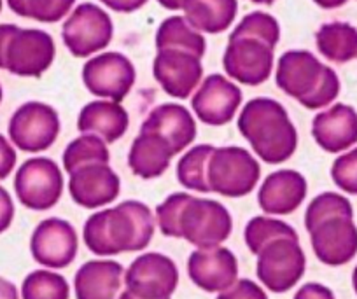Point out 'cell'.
Returning <instances> with one entry per match:
<instances>
[{
    "label": "cell",
    "instance_id": "cell-33",
    "mask_svg": "<svg viewBox=\"0 0 357 299\" xmlns=\"http://www.w3.org/2000/svg\"><path fill=\"white\" fill-rule=\"evenodd\" d=\"M23 299H68L70 287L61 275L50 270L32 271L23 280Z\"/></svg>",
    "mask_w": 357,
    "mask_h": 299
},
{
    "label": "cell",
    "instance_id": "cell-3",
    "mask_svg": "<svg viewBox=\"0 0 357 299\" xmlns=\"http://www.w3.org/2000/svg\"><path fill=\"white\" fill-rule=\"evenodd\" d=\"M275 82L286 95L310 111L333 104L340 95V79L310 51H287L279 58Z\"/></svg>",
    "mask_w": 357,
    "mask_h": 299
},
{
    "label": "cell",
    "instance_id": "cell-10",
    "mask_svg": "<svg viewBox=\"0 0 357 299\" xmlns=\"http://www.w3.org/2000/svg\"><path fill=\"white\" fill-rule=\"evenodd\" d=\"M114 26L107 13L95 4L77 6L61 29V37L74 56L86 58L102 51L112 40Z\"/></svg>",
    "mask_w": 357,
    "mask_h": 299
},
{
    "label": "cell",
    "instance_id": "cell-18",
    "mask_svg": "<svg viewBox=\"0 0 357 299\" xmlns=\"http://www.w3.org/2000/svg\"><path fill=\"white\" fill-rule=\"evenodd\" d=\"M188 273L195 285L207 292H225L238 277V261L226 247L198 249L188 259Z\"/></svg>",
    "mask_w": 357,
    "mask_h": 299
},
{
    "label": "cell",
    "instance_id": "cell-27",
    "mask_svg": "<svg viewBox=\"0 0 357 299\" xmlns=\"http://www.w3.org/2000/svg\"><path fill=\"white\" fill-rule=\"evenodd\" d=\"M319 53L335 63H347L357 58V29L343 22L326 23L315 33Z\"/></svg>",
    "mask_w": 357,
    "mask_h": 299
},
{
    "label": "cell",
    "instance_id": "cell-46",
    "mask_svg": "<svg viewBox=\"0 0 357 299\" xmlns=\"http://www.w3.org/2000/svg\"><path fill=\"white\" fill-rule=\"evenodd\" d=\"M118 299H139V298H135V296H133L130 291H123L121 294H119Z\"/></svg>",
    "mask_w": 357,
    "mask_h": 299
},
{
    "label": "cell",
    "instance_id": "cell-22",
    "mask_svg": "<svg viewBox=\"0 0 357 299\" xmlns=\"http://www.w3.org/2000/svg\"><path fill=\"white\" fill-rule=\"evenodd\" d=\"M140 132L156 133L174 147L175 154H178L197 139V123L184 105L163 104L149 112Z\"/></svg>",
    "mask_w": 357,
    "mask_h": 299
},
{
    "label": "cell",
    "instance_id": "cell-19",
    "mask_svg": "<svg viewBox=\"0 0 357 299\" xmlns=\"http://www.w3.org/2000/svg\"><path fill=\"white\" fill-rule=\"evenodd\" d=\"M310 242L321 263L343 266L357 254V226L350 217H331L312 229Z\"/></svg>",
    "mask_w": 357,
    "mask_h": 299
},
{
    "label": "cell",
    "instance_id": "cell-48",
    "mask_svg": "<svg viewBox=\"0 0 357 299\" xmlns=\"http://www.w3.org/2000/svg\"><path fill=\"white\" fill-rule=\"evenodd\" d=\"M352 285H354V291L357 294V266L354 268V273H352Z\"/></svg>",
    "mask_w": 357,
    "mask_h": 299
},
{
    "label": "cell",
    "instance_id": "cell-41",
    "mask_svg": "<svg viewBox=\"0 0 357 299\" xmlns=\"http://www.w3.org/2000/svg\"><path fill=\"white\" fill-rule=\"evenodd\" d=\"M294 299H335V294L329 287L322 284H315V282H310V284H305L300 291L294 294Z\"/></svg>",
    "mask_w": 357,
    "mask_h": 299
},
{
    "label": "cell",
    "instance_id": "cell-23",
    "mask_svg": "<svg viewBox=\"0 0 357 299\" xmlns=\"http://www.w3.org/2000/svg\"><path fill=\"white\" fill-rule=\"evenodd\" d=\"M125 270L118 261H88L74 278L77 299H118Z\"/></svg>",
    "mask_w": 357,
    "mask_h": 299
},
{
    "label": "cell",
    "instance_id": "cell-50",
    "mask_svg": "<svg viewBox=\"0 0 357 299\" xmlns=\"http://www.w3.org/2000/svg\"><path fill=\"white\" fill-rule=\"evenodd\" d=\"M0 11H2V0H0Z\"/></svg>",
    "mask_w": 357,
    "mask_h": 299
},
{
    "label": "cell",
    "instance_id": "cell-32",
    "mask_svg": "<svg viewBox=\"0 0 357 299\" xmlns=\"http://www.w3.org/2000/svg\"><path fill=\"white\" fill-rule=\"evenodd\" d=\"M331 217L354 219V208L349 198L338 194V192L328 191L315 196L307 207V212H305V228L310 233L321 222L328 221Z\"/></svg>",
    "mask_w": 357,
    "mask_h": 299
},
{
    "label": "cell",
    "instance_id": "cell-17",
    "mask_svg": "<svg viewBox=\"0 0 357 299\" xmlns=\"http://www.w3.org/2000/svg\"><path fill=\"white\" fill-rule=\"evenodd\" d=\"M121 191V181L109 163H93L70 174L68 192L84 208H100L112 204Z\"/></svg>",
    "mask_w": 357,
    "mask_h": 299
},
{
    "label": "cell",
    "instance_id": "cell-34",
    "mask_svg": "<svg viewBox=\"0 0 357 299\" xmlns=\"http://www.w3.org/2000/svg\"><path fill=\"white\" fill-rule=\"evenodd\" d=\"M75 0H8L13 13L40 23H56L67 16Z\"/></svg>",
    "mask_w": 357,
    "mask_h": 299
},
{
    "label": "cell",
    "instance_id": "cell-14",
    "mask_svg": "<svg viewBox=\"0 0 357 299\" xmlns=\"http://www.w3.org/2000/svg\"><path fill=\"white\" fill-rule=\"evenodd\" d=\"M77 233L70 222L50 217L33 229L30 250L39 264L53 270L67 268L77 256Z\"/></svg>",
    "mask_w": 357,
    "mask_h": 299
},
{
    "label": "cell",
    "instance_id": "cell-39",
    "mask_svg": "<svg viewBox=\"0 0 357 299\" xmlns=\"http://www.w3.org/2000/svg\"><path fill=\"white\" fill-rule=\"evenodd\" d=\"M16 160H18V154H16L15 147L4 135H0V181H4L11 175L13 168L16 167Z\"/></svg>",
    "mask_w": 357,
    "mask_h": 299
},
{
    "label": "cell",
    "instance_id": "cell-44",
    "mask_svg": "<svg viewBox=\"0 0 357 299\" xmlns=\"http://www.w3.org/2000/svg\"><path fill=\"white\" fill-rule=\"evenodd\" d=\"M314 2L322 9H336L347 4V0H314Z\"/></svg>",
    "mask_w": 357,
    "mask_h": 299
},
{
    "label": "cell",
    "instance_id": "cell-42",
    "mask_svg": "<svg viewBox=\"0 0 357 299\" xmlns=\"http://www.w3.org/2000/svg\"><path fill=\"white\" fill-rule=\"evenodd\" d=\"M100 2L116 13H133L146 6L147 0H100Z\"/></svg>",
    "mask_w": 357,
    "mask_h": 299
},
{
    "label": "cell",
    "instance_id": "cell-5",
    "mask_svg": "<svg viewBox=\"0 0 357 299\" xmlns=\"http://www.w3.org/2000/svg\"><path fill=\"white\" fill-rule=\"evenodd\" d=\"M273 49L261 37L233 30L222 56L226 74L240 84H263L273 70Z\"/></svg>",
    "mask_w": 357,
    "mask_h": 299
},
{
    "label": "cell",
    "instance_id": "cell-28",
    "mask_svg": "<svg viewBox=\"0 0 357 299\" xmlns=\"http://www.w3.org/2000/svg\"><path fill=\"white\" fill-rule=\"evenodd\" d=\"M156 47L158 51L161 49H178L186 51V53L195 54L200 58L207 51V43H205L204 36L198 33L186 18L183 16H170L165 20L160 25L156 32Z\"/></svg>",
    "mask_w": 357,
    "mask_h": 299
},
{
    "label": "cell",
    "instance_id": "cell-26",
    "mask_svg": "<svg viewBox=\"0 0 357 299\" xmlns=\"http://www.w3.org/2000/svg\"><path fill=\"white\" fill-rule=\"evenodd\" d=\"M184 18L195 30L221 33L235 22L236 0H184Z\"/></svg>",
    "mask_w": 357,
    "mask_h": 299
},
{
    "label": "cell",
    "instance_id": "cell-47",
    "mask_svg": "<svg viewBox=\"0 0 357 299\" xmlns=\"http://www.w3.org/2000/svg\"><path fill=\"white\" fill-rule=\"evenodd\" d=\"M250 2H254V4H264V6H272L275 0H250Z\"/></svg>",
    "mask_w": 357,
    "mask_h": 299
},
{
    "label": "cell",
    "instance_id": "cell-21",
    "mask_svg": "<svg viewBox=\"0 0 357 299\" xmlns=\"http://www.w3.org/2000/svg\"><path fill=\"white\" fill-rule=\"evenodd\" d=\"M312 135L326 153L338 154L357 144V112L345 104H335L312 121Z\"/></svg>",
    "mask_w": 357,
    "mask_h": 299
},
{
    "label": "cell",
    "instance_id": "cell-38",
    "mask_svg": "<svg viewBox=\"0 0 357 299\" xmlns=\"http://www.w3.org/2000/svg\"><path fill=\"white\" fill-rule=\"evenodd\" d=\"M218 299H268L266 292L249 278L236 280L228 291L219 292Z\"/></svg>",
    "mask_w": 357,
    "mask_h": 299
},
{
    "label": "cell",
    "instance_id": "cell-2",
    "mask_svg": "<svg viewBox=\"0 0 357 299\" xmlns=\"http://www.w3.org/2000/svg\"><path fill=\"white\" fill-rule=\"evenodd\" d=\"M238 130L254 153L268 164L289 160L298 147V132L289 114L273 98H252L240 112Z\"/></svg>",
    "mask_w": 357,
    "mask_h": 299
},
{
    "label": "cell",
    "instance_id": "cell-36",
    "mask_svg": "<svg viewBox=\"0 0 357 299\" xmlns=\"http://www.w3.org/2000/svg\"><path fill=\"white\" fill-rule=\"evenodd\" d=\"M236 32H242V33H250V36H256L264 39L266 43L272 44L273 47L277 46L280 39V26L279 22L273 18L272 15H266V13H250L247 15L238 25L235 26Z\"/></svg>",
    "mask_w": 357,
    "mask_h": 299
},
{
    "label": "cell",
    "instance_id": "cell-37",
    "mask_svg": "<svg viewBox=\"0 0 357 299\" xmlns=\"http://www.w3.org/2000/svg\"><path fill=\"white\" fill-rule=\"evenodd\" d=\"M331 178L347 194H357V147L336 158L331 167Z\"/></svg>",
    "mask_w": 357,
    "mask_h": 299
},
{
    "label": "cell",
    "instance_id": "cell-35",
    "mask_svg": "<svg viewBox=\"0 0 357 299\" xmlns=\"http://www.w3.org/2000/svg\"><path fill=\"white\" fill-rule=\"evenodd\" d=\"M191 199L190 192H174L168 196L163 204L158 205L156 208V219L158 226H160L161 233L165 236H172V238H181V215H183L184 207Z\"/></svg>",
    "mask_w": 357,
    "mask_h": 299
},
{
    "label": "cell",
    "instance_id": "cell-7",
    "mask_svg": "<svg viewBox=\"0 0 357 299\" xmlns=\"http://www.w3.org/2000/svg\"><path fill=\"white\" fill-rule=\"evenodd\" d=\"M15 189L23 207L37 212L50 210L61 198L63 175L50 158H30L18 168Z\"/></svg>",
    "mask_w": 357,
    "mask_h": 299
},
{
    "label": "cell",
    "instance_id": "cell-12",
    "mask_svg": "<svg viewBox=\"0 0 357 299\" xmlns=\"http://www.w3.org/2000/svg\"><path fill=\"white\" fill-rule=\"evenodd\" d=\"M135 67L121 53L98 54L91 58L82 67V82L89 93L111 102H123L130 89L135 84Z\"/></svg>",
    "mask_w": 357,
    "mask_h": 299
},
{
    "label": "cell",
    "instance_id": "cell-9",
    "mask_svg": "<svg viewBox=\"0 0 357 299\" xmlns=\"http://www.w3.org/2000/svg\"><path fill=\"white\" fill-rule=\"evenodd\" d=\"M307 270V257L300 240L280 238L257 254V278L266 289L282 294L293 289Z\"/></svg>",
    "mask_w": 357,
    "mask_h": 299
},
{
    "label": "cell",
    "instance_id": "cell-49",
    "mask_svg": "<svg viewBox=\"0 0 357 299\" xmlns=\"http://www.w3.org/2000/svg\"><path fill=\"white\" fill-rule=\"evenodd\" d=\"M2 96H4V93H2V86H0V102H2Z\"/></svg>",
    "mask_w": 357,
    "mask_h": 299
},
{
    "label": "cell",
    "instance_id": "cell-31",
    "mask_svg": "<svg viewBox=\"0 0 357 299\" xmlns=\"http://www.w3.org/2000/svg\"><path fill=\"white\" fill-rule=\"evenodd\" d=\"M243 238H245V245L249 247L250 252L254 256L261 252L268 243L275 242L280 238H298V233L293 226H289L287 222L279 221V219H270V217H252L245 226V231H243Z\"/></svg>",
    "mask_w": 357,
    "mask_h": 299
},
{
    "label": "cell",
    "instance_id": "cell-40",
    "mask_svg": "<svg viewBox=\"0 0 357 299\" xmlns=\"http://www.w3.org/2000/svg\"><path fill=\"white\" fill-rule=\"evenodd\" d=\"M13 219H15V204L9 192L0 185V233H4L11 226Z\"/></svg>",
    "mask_w": 357,
    "mask_h": 299
},
{
    "label": "cell",
    "instance_id": "cell-6",
    "mask_svg": "<svg viewBox=\"0 0 357 299\" xmlns=\"http://www.w3.org/2000/svg\"><path fill=\"white\" fill-rule=\"evenodd\" d=\"M181 238L198 249L219 247L229 238L233 229L228 208L215 199L191 196L181 215Z\"/></svg>",
    "mask_w": 357,
    "mask_h": 299
},
{
    "label": "cell",
    "instance_id": "cell-29",
    "mask_svg": "<svg viewBox=\"0 0 357 299\" xmlns=\"http://www.w3.org/2000/svg\"><path fill=\"white\" fill-rule=\"evenodd\" d=\"M215 147L200 144L188 151L177 164V181L186 189L198 192H212L208 184V163Z\"/></svg>",
    "mask_w": 357,
    "mask_h": 299
},
{
    "label": "cell",
    "instance_id": "cell-24",
    "mask_svg": "<svg viewBox=\"0 0 357 299\" xmlns=\"http://www.w3.org/2000/svg\"><path fill=\"white\" fill-rule=\"evenodd\" d=\"M128 126L130 116L125 107L109 100H95L84 105L77 118L79 132L100 137L107 144L121 139Z\"/></svg>",
    "mask_w": 357,
    "mask_h": 299
},
{
    "label": "cell",
    "instance_id": "cell-20",
    "mask_svg": "<svg viewBox=\"0 0 357 299\" xmlns=\"http://www.w3.org/2000/svg\"><path fill=\"white\" fill-rule=\"evenodd\" d=\"M307 178L296 170H277L268 175L257 192L261 210L273 215L293 214L307 196Z\"/></svg>",
    "mask_w": 357,
    "mask_h": 299
},
{
    "label": "cell",
    "instance_id": "cell-8",
    "mask_svg": "<svg viewBox=\"0 0 357 299\" xmlns=\"http://www.w3.org/2000/svg\"><path fill=\"white\" fill-rule=\"evenodd\" d=\"M56 54L53 37L44 30L15 25L2 58V68L22 77H40Z\"/></svg>",
    "mask_w": 357,
    "mask_h": 299
},
{
    "label": "cell",
    "instance_id": "cell-45",
    "mask_svg": "<svg viewBox=\"0 0 357 299\" xmlns=\"http://www.w3.org/2000/svg\"><path fill=\"white\" fill-rule=\"evenodd\" d=\"M165 9H170V11H177V9H183L184 0H158Z\"/></svg>",
    "mask_w": 357,
    "mask_h": 299
},
{
    "label": "cell",
    "instance_id": "cell-16",
    "mask_svg": "<svg viewBox=\"0 0 357 299\" xmlns=\"http://www.w3.org/2000/svg\"><path fill=\"white\" fill-rule=\"evenodd\" d=\"M153 74L167 95L184 100L190 98L193 89L200 84L204 67L200 58L186 51L161 49L154 58Z\"/></svg>",
    "mask_w": 357,
    "mask_h": 299
},
{
    "label": "cell",
    "instance_id": "cell-13",
    "mask_svg": "<svg viewBox=\"0 0 357 299\" xmlns=\"http://www.w3.org/2000/svg\"><path fill=\"white\" fill-rule=\"evenodd\" d=\"M177 284V266L160 252L142 254L125 271L126 291L139 299H170Z\"/></svg>",
    "mask_w": 357,
    "mask_h": 299
},
{
    "label": "cell",
    "instance_id": "cell-15",
    "mask_svg": "<svg viewBox=\"0 0 357 299\" xmlns=\"http://www.w3.org/2000/svg\"><path fill=\"white\" fill-rule=\"evenodd\" d=\"M242 104V89L221 74H212L202 82L191 98L195 114L208 126H225L235 118Z\"/></svg>",
    "mask_w": 357,
    "mask_h": 299
},
{
    "label": "cell",
    "instance_id": "cell-1",
    "mask_svg": "<svg viewBox=\"0 0 357 299\" xmlns=\"http://www.w3.org/2000/svg\"><path fill=\"white\" fill-rule=\"evenodd\" d=\"M154 236V217L142 201L128 199L89 215L82 229L86 247L97 256L139 252Z\"/></svg>",
    "mask_w": 357,
    "mask_h": 299
},
{
    "label": "cell",
    "instance_id": "cell-11",
    "mask_svg": "<svg viewBox=\"0 0 357 299\" xmlns=\"http://www.w3.org/2000/svg\"><path fill=\"white\" fill-rule=\"evenodd\" d=\"M60 135V118L51 105L26 102L9 121V139L25 153L47 151Z\"/></svg>",
    "mask_w": 357,
    "mask_h": 299
},
{
    "label": "cell",
    "instance_id": "cell-4",
    "mask_svg": "<svg viewBox=\"0 0 357 299\" xmlns=\"http://www.w3.org/2000/svg\"><path fill=\"white\" fill-rule=\"evenodd\" d=\"M261 168L256 158L243 147H215L208 163L212 192L226 198H242L259 182Z\"/></svg>",
    "mask_w": 357,
    "mask_h": 299
},
{
    "label": "cell",
    "instance_id": "cell-25",
    "mask_svg": "<svg viewBox=\"0 0 357 299\" xmlns=\"http://www.w3.org/2000/svg\"><path fill=\"white\" fill-rule=\"evenodd\" d=\"M175 151L156 133L140 132L128 153V167L140 178H156L167 171Z\"/></svg>",
    "mask_w": 357,
    "mask_h": 299
},
{
    "label": "cell",
    "instance_id": "cell-43",
    "mask_svg": "<svg viewBox=\"0 0 357 299\" xmlns=\"http://www.w3.org/2000/svg\"><path fill=\"white\" fill-rule=\"evenodd\" d=\"M0 299H20L16 285L2 277H0Z\"/></svg>",
    "mask_w": 357,
    "mask_h": 299
},
{
    "label": "cell",
    "instance_id": "cell-30",
    "mask_svg": "<svg viewBox=\"0 0 357 299\" xmlns=\"http://www.w3.org/2000/svg\"><path fill=\"white\" fill-rule=\"evenodd\" d=\"M109 161H111V153L107 149V142L89 133L72 140L63 151V168L68 174L86 164L109 163Z\"/></svg>",
    "mask_w": 357,
    "mask_h": 299
}]
</instances>
